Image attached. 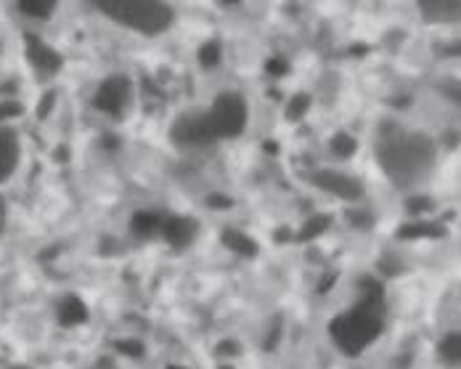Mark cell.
Segmentation results:
<instances>
[{
	"label": "cell",
	"instance_id": "35",
	"mask_svg": "<svg viewBox=\"0 0 461 369\" xmlns=\"http://www.w3.org/2000/svg\"><path fill=\"white\" fill-rule=\"evenodd\" d=\"M11 369H29V367H11Z\"/></svg>",
	"mask_w": 461,
	"mask_h": 369
},
{
	"label": "cell",
	"instance_id": "14",
	"mask_svg": "<svg viewBox=\"0 0 461 369\" xmlns=\"http://www.w3.org/2000/svg\"><path fill=\"white\" fill-rule=\"evenodd\" d=\"M445 228L430 221H414V223H405L398 228V239H416V237H442Z\"/></svg>",
	"mask_w": 461,
	"mask_h": 369
},
{
	"label": "cell",
	"instance_id": "17",
	"mask_svg": "<svg viewBox=\"0 0 461 369\" xmlns=\"http://www.w3.org/2000/svg\"><path fill=\"white\" fill-rule=\"evenodd\" d=\"M329 223H331V216H326V213H321V216H313L311 221H305V226L294 234V239L297 242H311V239H316V237H321L326 228H329Z\"/></svg>",
	"mask_w": 461,
	"mask_h": 369
},
{
	"label": "cell",
	"instance_id": "26",
	"mask_svg": "<svg viewBox=\"0 0 461 369\" xmlns=\"http://www.w3.org/2000/svg\"><path fill=\"white\" fill-rule=\"evenodd\" d=\"M286 69H289V64H286L284 59H271V61L265 64V72H268V75H273V77L286 75Z\"/></svg>",
	"mask_w": 461,
	"mask_h": 369
},
{
	"label": "cell",
	"instance_id": "13",
	"mask_svg": "<svg viewBox=\"0 0 461 369\" xmlns=\"http://www.w3.org/2000/svg\"><path fill=\"white\" fill-rule=\"evenodd\" d=\"M223 245H226L231 253H236V256H242V258L257 256V242H254L252 237L242 234V231H236V228H226V231H223Z\"/></svg>",
	"mask_w": 461,
	"mask_h": 369
},
{
	"label": "cell",
	"instance_id": "29",
	"mask_svg": "<svg viewBox=\"0 0 461 369\" xmlns=\"http://www.w3.org/2000/svg\"><path fill=\"white\" fill-rule=\"evenodd\" d=\"M220 353H239V343L223 340L220 343Z\"/></svg>",
	"mask_w": 461,
	"mask_h": 369
},
{
	"label": "cell",
	"instance_id": "32",
	"mask_svg": "<svg viewBox=\"0 0 461 369\" xmlns=\"http://www.w3.org/2000/svg\"><path fill=\"white\" fill-rule=\"evenodd\" d=\"M265 152H279V143L268 141V143H265Z\"/></svg>",
	"mask_w": 461,
	"mask_h": 369
},
{
	"label": "cell",
	"instance_id": "25",
	"mask_svg": "<svg viewBox=\"0 0 461 369\" xmlns=\"http://www.w3.org/2000/svg\"><path fill=\"white\" fill-rule=\"evenodd\" d=\"M207 208L228 210V208H234V199H228L226 194H207Z\"/></svg>",
	"mask_w": 461,
	"mask_h": 369
},
{
	"label": "cell",
	"instance_id": "4",
	"mask_svg": "<svg viewBox=\"0 0 461 369\" xmlns=\"http://www.w3.org/2000/svg\"><path fill=\"white\" fill-rule=\"evenodd\" d=\"M207 120L217 138H236L247 128V104L239 93H220L209 106Z\"/></svg>",
	"mask_w": 461,
	"mask_h": 369
},
{
	"label": "cell",
	"instance_id": "24",
	"mask_svg": "<svg viewBox=\"0 0 461 369\" xmlns=\"http://www.w3.org/2000/svg\"><path fill=\"white\" fill-rule=\"evenodd\" d=\"M53 104H56V91H48V93L43 96V101L38 104V117H40V120H46L48 114H51Z\"/></svg>",
	"mask_w": 461,
	"mask_h": 369
},
{
	"label": "cell",
	"instance_id": "34",
	"mask_svg": "<svg viewBox=\"0 0 461 369\" xmlns=\"http://www.w3.org/2000/svg\"><path fill=\"white\" fill-rule=\"evenodd\" d=\"M167 369H186V367H178V364H172V367H167Z\"/></svg>",
	"mask_w": 461,
	"mask_h": 369
},
{
	"label": "cell",
	"instance_id": "21",
	"mask_svg": "<svg viewBox=\"0 0 461 369\" xmlns=\"http://www.w3.org/2000/svg\"><path fill=\"white\" fill-rule=\"evenodd\" d=\"M308 109H311V96L297 93L292 101L286 104V117H289V120H302V117L308 114Z\"/></svg>",
	"mask_w": 461,
	"mask_h": 369
},
{
	"label": "cell",
	"instance_id": "11",
	"mask_svg": "<svg viewBox=\"0 0 461 369\" xmlns=\"http://www.w3.org/2000/svg\"><path fill=\"white\" fill-rule=\"evenodd\" d=\"M58 322L64 327H77V324L88 322V305L77 295H66L58 300Z\"/></svg>",
	"mask_w": 461,
	"mask_h": 369
},
{
	"label": "cell",
	"instance_id": "30",
	"mask_svg": "<svg viewBox=\"0 0 461 369\" xmlns=\"http://www.w3.org/2000/svg\"><path fill=\"white\" fill-rule=\"evenodd\" d=\"M289 237H292L289 228H279V231H276V239H279V242H284V239H289Z\"/></svg>",
	"mask_w": 461,
	"mask_h": 369
},
{
	"label": "cell",
	"instance_id": "36",
	"mask_svg": "<svg viewBox=\"0 0 461 369\" xmlns=\"http://www.w3.org/2000/svg\"><path fill=\"white\" fill-rule=\"evenodd\" d=\"M220 369H231V367H220Z\"/></svg>",
	"mask_w": 461,
	"mask_h": 369
},
{
	"label": "cell",
	"instance_id": "5",
	"mask_svg": "<svg viewBox=\"0 0 461 369\" xmlns=\"http://www.w3.org/2000/svg\"><path fill=\"white\" fill-rule=\"evenodd\" d=\"M172 141L183 146V149H191V146H209V143L217 141L215 131L207 120V112H194V114H183L175 120L172 125Z\"/></svg>",
	"mask_w": 461,
	"mask_h": 369
},
{
	"label": "cell",
	"instance_id": "3",
	"mask_svg": "<svg viewBox=\"0 0 461 369\" xmlns=\"http://www.w3.org/2000/svg\"><path fill=\"white\" fill-rule=\"evenodd\" d=\"M98 9L117 24L143 35H160L175 19L172 9L160 0H101Z\"/></svg>",
	"mask_w": 461,
	"mask_h": 369
},
{
	"label": "cell",
	"instance_id": "16",
	"mask_svg": "<svg viewBox=\"0 0 461 369\" xmlns=\"http://www.w3.org/2000/svg\"><path fill=\"white\" fill-rule=\"evenodd\" d=\"M437 353H440V361L445 364V367L456 369L459 367V359H461V338L456 335V332H451V335H445L440 340V345H437Z\"/></svg>",
	"mask_w": 461,
	"mask_h": 369
},
{
	"label": "cell",
	"instance_id": "10",
	"mask_svg": "<svg viewBox=\"0 0 461 369\" xmlns=\"http://www.w3.org/2000/svg\"><path fill=\"white\" fill-rule=\"evenodd\" d=\"M19 165V136L11 128H0V183L11 178Z\"/></svg>",
	"mask_w": 461,
	"mask_h": 369
},
{
	"label": "cell",
	"instance_id": "33",
	"mask_svg": "<svg viewBox=\"0 0 461 369\" xmlns=\"http://www.w3.org/2000/svg\"><path fill=\"white\" fill-rule=\"evenodd\" d=\"M3 210H6V205H3V197H0V218H3Z\"/></svg>",
	"mask_w": 461,
	"mask_h": 369
},
{
	"label": "cell",
	"instance_id": "23",
	"mask_svg": "<svg viewBox=\"0 0 461 369\" xmlns=\"http://www.w3.org/2000/svg\"><path fill=\"white\" fill-rule=\"evenodd\" d=\"M19 114H21L19 101H0V123L11 120V117H19Z\"/></svg>",
	"mask_w": 461,
	"mask_h": 369
},
{
	"label": "cell",
	"instance_id": "2",
	"mask_svg": "<svg viewBox=\"0 0 461 369\" xmlns=\"http://www.w3.org/2000/svg\"><path fill=\"white\" fill-rule=\"evenodd\" d=\"M385 128L379 141L377 157L385 173L395 181L398 186H408L427 176L435 165V143L424 133H408L400 128Z\"/></svg>",
	"mask_w": 461,
	"mask_h": 369
},
{
	"label": "cell",
	"instance_id": "12",
	"mask_svg": "<svg viewBox=\"0 0 461 369\" xmlns=\"http://www.w3.org/2000/svg\"><path fill=\"white\" fill-rule=\"evenodd\" d=\"M422 16L427 21H453L459 16V3L456 0H427L422 3Z\"/></svg>",
	"mask_w": 461,
	"mask_h": 369
},
{
	"label": "cell",
	"instance_id": "9",
	"mask_svg": "<svg viewBox=\"0 0 461 369\" xmlns=\"http://www.w3.org/2000/svg\"><path fill=\"white\" fill-rule=\"evenodd\" d=\"M162 228H165V239H167L172 247H186L194 242V237H197L199 231V223L197 218H189V216H170L165 223H162Z\"/></svg>",
	"mask_w": 461,
	"mask_h": 369
},
{
	"label": "cell",
	"instance_id": "1",
	"mask_svg": "<svg viewBox=\"0 0 461 369\" xmlns=\"http://www.w3.org/2000/svg\"><path fill=\"white\" fill-rule=\"evenodd\" d=\"M358 284L363 293L361 300L329 322L331 340L348 356H361L385 330V287L371 276H363Z\"/></svg>",
	"mask_w": 461,
	"mask_h": 369
},
{
	"label": "cell",
	"instance_id": "31",
	"mask_svg": "<svg viewBox=\"0 0 461 369\" xmlns=\"http://www.w3.org/2000/svg\"><path fill=\"white\" fill-rule=\"evenodd\" d=\"M331 282H334V276H326V279L321 282V287H318L321 293H326V290H329V287H331Z\"/></svg>",
	"mask_w": 461,
	"mask_h": 369
},
{
	"label": "cell",
	"instance_id": "6",
	"mask_svg": "<svg viewBox=\"0 0 461 369\" xmlns=\"http://www.w3.org/2000/svg\"><path fill=\"white\" fill-rule=\"evenodd\" d=\"M130 93H133V86L130 80L125 75H114V77H106L104 83L98 86L93 96V106L98 112H106L112 117H120V114L130 106Z\"/></svg>",
	"mask_w": 461,
	"mask_h": 369
},
{
	"label": "cell",
	"instance_id": "27",
	"mask_svg": "<svg viewBox=\"0 0 461 369\" xmlns=\"http://www.w3.org/2000/svg\"><path fill=\"white\" fill-rule=\"evenodd\" d=\"M408 210H411V213H427V210H432V199L416 197L414 202H408Z\"/></svg>",
	"mask_w": 461,
	"mask_h": 369
},
{
	"label": "cell",
	"instance_id": "28",
	"mask_svg": "<svg viewBox=\"0 0 461 369\" xmlns=\"http://www.w3.org/2000/svg\"><path fill=\"white\" fill-rule=\"evenodd\" d=\"M279 335H281V327H279V322H276L273 324V330H271V338H268V343H265V348L271 350L273 343H279Z\"/></svg>",
	"mask_w": 461,
	"mask_h": 369
},
{
	"label": "cell",
	"instance_id": "7",
	"mask_svg": "<svg viewBox=\"0 0 461 369\" xmlns=\"http://www.w3.org/2000/svg\"><path fill=\"white\" fill-rule=\"evenodd\" d=\"M313 183L318 189L329 191L339 199H358L363 194V186L361 181H356L348 173H337V171H316L313 173Z\"/></svg>",
	"mask_w": 461,
	"mask_h": 369
},
{
	"label": "cell",
	"instance_id": "19",
	"mask_svg": "<svg viewBox=\"0 0 461 369\" xmlns=\"http://www.w3.org/2000/svg\"><path fill=\"white\" fill-rule=\"evenodd\" d=\"M329 149L337 157H342V160H348V157H353L356 154V149H358V141L350 136V133H337V136H331V141H329Z\"/></svg>",
	"mask_w": 461,
	"mask_h": 369
},
{
	"label": "cell",
	"instance_id": "18",
	"mask_svg": "<svg viewBox=\"0 0 461 369\" xmlns=\"http://www.w3.org/2000/svg\"><path fill=\"white\" fill-rule=\"evenodd\" d=\"M56 9L53 0H21L19 11L24 16H32V19H48Z\"/></svg>",
	"mask_w": 461,
	"mask_h": 369
},
{
	"label": "cell",
	"instance_id": "22",
	"mask_svg": "<svg viewBox=\"0 0 461 369\" xmlns=\"http://www.w3.org/2000/svg\"><path fill=\"white\" fill-rule=\"evenodd\" d=\"M114 345H117V350L125 353V356H133V359H141L143 356V343L141 340H117Z\"/></svg>",
	"mask_w": 461,
	"mask_h": 369
},
{
	"label": "cell",
	"instance_id": "8",
	"mask_svg": "<svg viewBox=\"0 0 461 369\" xmlns=\"http://www.w3.org/2000/svg\"><path fill=\"white\" fill-rule=\"evenodd\" d=\"M24 40H27L29 64L35 66L40 75H53V72H58V69H61L64 59L58 56V51H53L48 43H43L38 35H27Z\"/></svg>",
	"mask_w": 461,
	"mask_h": 369
},
{
	"label": "cell",
	"instance_id": "15",
	"mask_svg": "<svg viewBox=\"0 0 461 369\" xmlns=\"http://www.w3.org/2000/svg\"><path fill=\"white\" fill-rule=\"evenodd\" d=\"M160 226H162L160 218L154 216V213H146V210H138V213L133 216V221H130L133 234H135V237H141V239L151 237V234H157V231H160Z\"/></svg>",
	"mask_w": 461,
	"mask_h": 369
},
{
	"label": "cell",
	"instance_id": "20",
	"mask_svg": "<svg viewBox=\"0 0 461 369\" xmlns=\"http://www.w3.org/2000/svg\"><path fill=\"white\" fill-rule=\"evenodd\" d=\"M217 61H220V43L217 40H209V43L199 48V64L204 66V69H212Z\"/></svg>",
	"mask_w": 461,
	"mask_h": 369
}]
</instances>
